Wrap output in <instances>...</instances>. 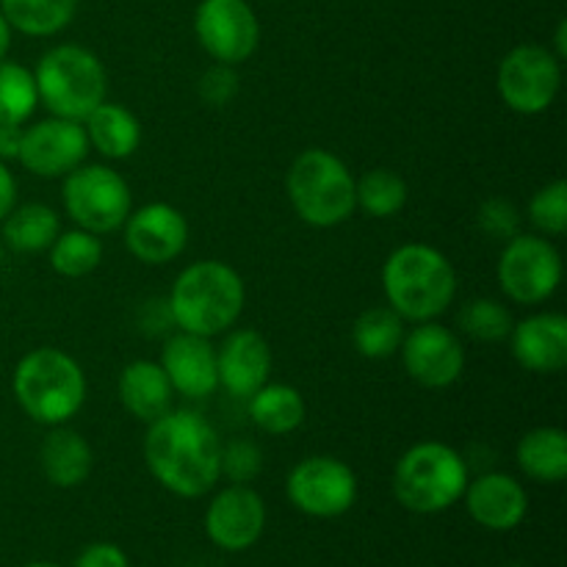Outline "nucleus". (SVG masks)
Returning a JSON list of instances; mask_svg holds the SVG:
<instances>
[{
	"instance_id": "nucleus-1",
	"label": "nucleus",
	"mask_w": 567,
	"mask_h": 567,
	"mask_svg": "<svg viewBox=\"0 0 567 567\" xmlns=\"http://www.w3.org/2000/svg\"><path fill=\"white\" fill-rule=\"evenodd\" d=\"M221 441L208 419L175 410L150 421L144 460L161 487L181 498H199L221 480Z\"/></svg>"
},
{
	"instance_id": "nucleus-2",
	"label": "nucleus",
	"mask_w": 567,
	"mask_h": 567,
	"mask_svg": "<svg viewBox=\"0 0 567 567\" xmlns=\"http://www.w3.org/2000/svg\"><path fill=\"white\" fill-rule=\"evenodd\" d=\"M388 305L404 321H435L457 297V271L441 249L404 244L382 266Z\"/></svg>"
},
{
	"instance_id": "nucleus-3",
	"label": "nucleus",
	"mask_w": 567,
	"mask_h": 567,
	"mask_svg": "<svg viewBox=\"0 0 567 567\" xmlns=\"http://www.w3.org/2000/svg\"><path fill=\"white\" fill-rule=\"evenodd\" d=\"M247 291L233 266L197 260L177 275L169 293V316L183 332L214 338L230 330L241 316Z\"/></svg>"
},
{
	"instance_id": "nucleus-4",
	"label": "nucleus",
	"mask_w": 567,
	"mask_h": 567,
	"mask_svg": "<svg viewBox=\"0 0 567 567\" xmlns=\"http://www.w3.org/2000/svg\"><path fill=\"white\" fill-rule=\"evenodd\" d=\"M22 413L44 426L75 419L86 402V377L75 358L53 347H39L17 363L11 377Z\"/></svg>"
},
{
	"instance_id": "nucleus-5",
	"label": "nucleus",
	"mask_w": 567,
	"mask_h": 567,
	"mask_svg": "<svg viewBox=\"0 0 567 567\" xmlns=\"http://www.w3.org/2000/svg\"><path fill=\"white\" fill-rule=\"evenodd\" d=\"M468 465L452 446L415 443L393 471V496L415 515H437L454 507L468 487Z\"/></svg>"
},
{
	"instance_id": "nucleus-6",
	"label": "nucleus",
	"mask_w": 567,
	"mask_h": 567,
	"mask_svg": "<svg viewBox=\"0 0 567 567\" xmlns=\"http://www.w3.org/2000/svg\"><path fill=\"white\" fill-rule=\"evenodd\" d=\"M39 103L61 120L83 122L100 103H105V66L92 50L81 44H59L39 59L37 72Z\"/></svg>"
},
{
	"instance_id": "nucleus-7",
	"label": "nucleus",
	"mask_w": 567,
	"mask_h": 567,
	"mask_svg": "<svg viewBox=\"0 0 567 567\" xmlns=\"http://www.w3.org/2000/svg\"><path fill=\"white\" fill-rule=\"evenodd\" d=\"M288 199L310 227H338L354 214V177L330 150L310 147L293 158L286 177Z\"/></svg>"
},
{
	"instance_id": "nucleus-8",
	"label": "nucleus",
	"mask_w": 567,
	"mask_h": 567,
	"mask_svg": "<svg viewBox=\"0 0 567 567\" xmlns=\"http://www.w3.org/2000/svg\"><path fill=\"white\" fill-rule=\"evenodd\" d=\"M64 208L81 230L103 236L120 230L131 216V188L111 166H78L64 181Z\"/></svg>"
},
{
	"instance_id": "nucleus-9",
	"label": "nucleus",
	"mask_w": 567,
	"mask_h": 567,
	"mask_svg": "<svg viewBox=\"0 0 567 567\" xmlns=\"http://www.w3.org/2000/svg\"><path fill=\"white\" fill-rule=\"evenodd\" d=\"M496 83L515 114H543L563 86V61L543 44H518L498 64Z\"/></svg>"
},
{
	"instance_id": "nucleus-10",
	"label": "nucleus",
	"mask_w": 567,
	"mask_h": 567,
	"mask_svg": "<svg viewBox=\"0 0 567 567\" xmlns=\"http://www.w3.org/2000/svg\"><path fill=\"white\" fill-rule=\"evenodd\" d=\"M498 282L513 302L540 305L551 299L563 282V258L548 238L518 233L504 244Z\"/></svg>"
},
{
	"instance_id": "nucleus-11",
	"label": "nucleus",
	"mask_w": 567,
	"mask_h": 567,
	"mask_svg": "<svg viewBox=\"0 0 567 567\" xmlns=\"http://www.w3.org/2000/svg\"><path fill=\"white\" fill-rule=\"evenodd\" d=\"M286 493L310 518H341L358 502V476L336 457H308L291 468Z\"/></svg>"
},
{
	"instance_id": "nucleus-12",
	"label": "nucleus",
	"mask_w": 567,
	"mask_h": 567,
	"mask_svg": "<svg viewBox=\"0 0 567 567\" xmlns=\"http://www.w3.org/2000/svg\"><path fill=\"white\" fill-rule=\"evenodd\" d=\"M199 44L216 64L238 66L258 50L260 25L247 0H203L194 14Z\"/></svg>"
},
{
	"instance_id": "nucleus-13",
	"label": "nucleus",
	"mask_w": 567,
	"mask_h": 567,
	"mask_svg": "<svg viewBox=\"0 0 567 567\" xmlns=\"http://www.w3.org/2000/svg\"><path fill=\"white\" fill-rule=\"evenodd\" d=\"M399 352L410 380L430 391L454 385L465 369V349L460 338L435 321H421L413 332H404Z\"/></svg>"
},
{
	"instance_id": "nucleus-14",
	"label": "nucleus",
	"mask_w": 567,
	"mask_h": 567,
	"mask_svg": "<svg viewBox=\"0 0 567 567\" xmlns=\"http://www.w3.org/2000/svg\"><path fill=\"white\" fill-rule=\"evenodd\" d=\"M86 155L89 138L81 122L50 116L37 125L22 127L17 161L37 177H66L86 161Z\"/></svg>"
},
{
	"instance_id": "nucleus-15",
	"label": "nucleus",
	"mask_w": 567,
	"mask_h": 567,
	"mask_svg": "<svg viewBox=\"0 0 567 567\" xmlns=\"http://www.w3.org/2000/svg\"><path fill=\"white\" fill-rule=\"evenodd\" d=\"M266 529V504L249 485H230L210 498L205 535L221 551H247Z\"/></svg>"
},
{
	"instance_id": "nucleus-16",
	"label": "nucleus",
	"mask_w": 567,
	"mask_h": 567,
	"mask_svg": "<svg viewBox=\"0 0 567 567\" xmlns=\"http://www.w3.org/2000/svg\"><path fill=\"white\" fill-rule=\"evenodd\" d=\"M125 247L147 266L175 260L188 244V221L175 205L150 203L125 219Z\"/></svg>"
},
{
	"instance_id": "nucleus-17",
	"label": "nucleus",
	"mask_w": 567,
	"mask_h": 567,
	"mask_svg": "<svg viewBox=\"0 0 567 567\" xmlns=\"http://www.w3.org/2000/svg\"><path fill=\"white\" fill-rule=\"evenodd\" d=\"M161 369H164L172 391L188 399H205L219 388L216 349L210 347L208 338L194 336V332L181 330L164 343Z\"/></svg>"
},
{
	"instance_id": "nucleus-18",
	"label": "nucleus",
	"mask_w": 567,
	"mask_h": 567,
	"mask_svg": "<svg viewBox=\"0 0 567 567\" xmlns=\"http://www.w3.org/2000/svg\"><path fill=\"white\" fill-rule=\"evenodd\" d=\"M216 374H219V385L230 396H252L258 388L269 382L271 374V349L266 338L255 330H236L227 336V341L216 352Z\"/></svg>"
},
{
	"instance_id": "nucleus-19",
	"label": "nucleus",
	"mask_w": 567,
	"mask_h": 567,
	"mask_svg": "<svg viewBox=\"0 0 567 567\" xmlns=\"http://www.w3.org/2000/svg\"><path fill=\"white\" fill-rule=\"evenodd\" d=\"M463 498L471 518L491 532L515 529L529 513V496L524 485L509 474H485L468 482Z\"/></svg>"
},
{
	"instance_id": "nucleus-20",
	"label": "nucleus",
	"mask_w": 567,
	"mask_h": 567,
	"mask_svg": "<svg viewBox=\"0 0 567 567\" xmlns=\"http://www.w3.org/2000/svg\"><path fill=\"white\" fill-rule=\"evenodd\" d=\"M513 358L532 374H557L567 365V319L537 313L513 324Z\"/></svg>"
},
{
	"instance_id": "nucleus-21",
	"label": "nucleus",
	"mask_w": 567,
	"mask_h": 567,
	"mask_svg": "<svg viewBox=\"0 0 567 567\" xmlns=\"http://www.w3.org/2000/svg\"><path fill=\"white\" fill-rule=\"evenodd\" d=\"M39 463H42V471L50 485L70 491V487L83 485L89 480L94 454L81 432L66 430V426L59 424L44 435Z\"/></svg>"
},
{
	"instance_id": "nucleus-22",
	"label": "nucleus",
	"mask_w": 567,
	"mask_h": 567,
	"mask_svg": "<svg viewBox=\"0 0 567 567\" xmlns=\"http://www.w3.org/2000/svg\"><path fill=\"white\" fill-rule=\"evenodd\" d=\"M120 402L125 404L133 419L144 421V424L164 415L172 404V385L161 363L136 360V363L125 365L120 374Z\"/></svg>"
},
{
	"instance_id": "nucleus-23",
	"label": "nucleus",
	"mask_w": 567,
	"mask_h": 567,
	"mask_svg": "<svg viewBox=\"0 0 567 567\" xmlns=\"http://www.w3.org/2000/svg\"><path fill=\"white\" fill-rule=\"evenodd\" d=\"M83 131H86L89 147L114 161L131 158L142 144V125L136 116L114 103H100L83 120Z\"/></svg>"
},
{
	"instance_id": "nucleus-24",
	"label": "nucleus",
	"mask_w": 567,
	"mask_h": 567,
	"mask_svg": "<svg viewBox=\"0 0 567 567\" xmlns=\"http://www.w3.org/2000/svg\"><path fill=\"white\" fill-rule=\"evenodd\" d=\"M515 460L529 480L559 485L567 476V435L559 426H537L520 437Z\"/></svg>"
},
{
	"instance_id": "nucleus-25",
	"label": "nucleus",
	"mask_w": 567,
	"mask_h": 567,
	"mask_svg": "<svg viewBox=\"0 0 567 567\" xmlns=\"http://www.w3.org/2000/svg\"><path fill=\"white\" fill-rule=\"evenodd\" d=\"M305 413V399L302 393L286 382H266L264 388L249 396V415H252L255 426L269 435H291L302 426Z\"/></svg>"
},
{
	"instance_id": "nucleus-26",
	"label": "nucleus",
	"mask_w": 567,
	"mask_h": 567,
	"mask_svg": "<svg viewBox=\"0 0 567 567\" xmlns=\"http://www.w3.org/2000/svg\"><path fill=\"white\" fill-rule=\"evenodd\" d=\"M61 221L50 205L28 203L11 210L3 219V241L9 244L14 252H42L50 249V244L59 238Z\"/></svg>"
},
{
	"instance_id": "nucleus-27",
	"label": "nucleus",
	"mask_w": 567,
	"mask_h": 567,
	"mask_svg": "<svg viewBox=\"0 0 567 567\" xmlns=\"http://www.w3.org/2000/svg\"><path fill=\"white\" fill-rule=\"evenodd\" d=\"M78 0H0V14L25 37H53L72 22Z\"/></svg>"
},
{
	"instance_id": "nucleus-28",
	"label": "nucleus",
	"mask_w": 567,
	"mask_h": 567,
	"mask_svg": "<svg viewBox=\"0 0 567 567\" xmlns=\"http://www.w3.org/2000/svg\"><path fill=\"white\" fill-rule=\"evenodd\" d=\"M352 341L358 354L369 360H385L399 352L404 341V319L396 310L388 308H369L358 316L352 327Z\"/></svg>"
},
{
	"instance_id": "nucleus-29",
	"label": "nucleus",
	"mask_w": 567,
	"mask_h": 567,
	"mask_svg": "<svg viewBox=\"0 0 567 567\" xmlns=\"http://www.w3.org/2000/svg\"><path fill=\"white\" fill-rule=\"evenodd\" d=\"M408 183L391 169H371L354 181V203L374 219L396 216L408 205Z\"/></svg>"
},
{
	"instance_id": "nucleus-30",
	"label": "nucleus",
	"mask_w": 567,
	"mask_h": 567,
	"mask_svg": "<svg viewBox=\"0 0 567 567\" xmlns=\"http://www.w3.org/2000/svg\"><path fill=\"white\" fill-rule=\"evenodd\" d=\"M37 103L33 72L14 61H0V125H25Z\"/></svg>"
},
{
	"instance_id": "nucleus-31",
	"label": "nucleus",
	"mask_w": 567,
	"mask_h": 567,
	"mask_svg": "<svg viewBox=\"0 0 567 567\" xmlns=\"http://www.w3.org/2000/svg\"><path fill=\"white\" fill-rule=\"evenodd\" d=\"M103 260V244L94 233L89 230H70L59 233L53 244H50V266L59 271L61 277H86Z\"/></svg>"
},
{
	"instance_id": "nucleus-32",
	"label": "nucleus",
	"mask_w": 567,
	"mask_h": 567,
	"mask_svg": "<svg viewBox=\"0 0 567 567\" xmlns=\"http://www.w3.org/2000/svg\"><path fill=\"white\" fill-rule=\"evenodd\" d=\"M457 324L465 336L482 343H498L513 332V316L496 299H471L460 308Z\"/></svg>"
},
{
	"instance_id": "nucleus-33",
	"label": "nucleus",
	"mask_w": 567,
	"mask_h": 567,
	"mask_svg": "<svg viewBox=\"0 0 567 567\" xmlns=\"http://www.w3.org/2000/svg\"><path fill=\"white\" fill-rule=\"evenodd\" d=\"M529 221L546 236H563L567 230V183L554 181L543 186L529 203Z\"/></svg>"
},
{
	"instance_id": "nucleus-34",
	"label": "nucleus",
	"mask_w": 567,
	"mask_h": 567,
	"mask_svg": "<svg viewBox=\"0 0 567 567\" xmlns=\"http://www.w3.org/2000/svg\"><path fill=\"white\" fill-rule=\"evenodd\" d=\"M219 468L233 485H249L264 468V454L252 441H230L221 446Z\"/></svg>"
},
{
	"instance_id": "nucleus-35",
	"label": "nucleus",
	"mask_w": 567,
	"mask_h": 567,
	"mask_svg": "<svg viewBox=\"0 0 567 567\" xmlns=\"http://www.w3.org/2000/svg\"><path fill=\"white\" fill-rule=\"evenodd\" d=\"M476 221H480L482 233H487L491 238H498V241H509L520 230L518 208L504 197H493L487 203H482Z\"/></svg>"
},
{
	"instance_id": "nucleus-36",
	"label": "nucleus",
	"mask_w": 567,
	"mask_h": 567,
	"mask_svg": "<svg viewBox=\"0 0 567 567\" xmlns=\"http://www.w3.org/2000/svg\"><path fill=\"white\" fill-rule=\"evenodd\" d=\"M236 94H238V75L236 70L227 64L210 66V70L203 75V81H199V97H203L208 105H214V109L227 105Z\"/></svg>"
},
{
	"instance_id": "nucleus-37",
	"label": "nucleus",
	"mask_w": 567,
	"mask_h": 567,
	"mask_svg": "<svg viewBox=\"0 0 567 567\" xmlns=\"http://www.w3.org/2000/svg\"><path fill=\"white\" fill-rule=\"evenodd\" d=\"M75 567H131L125 551L114 543H92L78 554Z\"/></svg>"
},
{
	"instance_id": "nucleus-38",
	"label": "nucleus",
	"mask_w": 567,
	"mask_h": 567,
	"mask_svg": "<svg viewBox=\"0 0 567 567\" xmlns=\"http://www.w3.org/2000/svg\"><path fill=\"white\" fill-rule=\"evenodd\" d=\"M17 205V181L9 172L6 161H0V221L14 210Z\"/></svg>"
},
{
	"instance_id": "nucleus-39",
	"label": "nucleus",
	"mask_w": 567,
	"mask_h": 567,
	"mask_svg": "<svg viewBox=\"0 0 567 567\" xmlns=\"http://www.w3.org/2000/svg\"><path fill=\"white\" fill-rule=\"evenodd\" d=\"M22 144V125H0V161H17Z\"/></svg>"
},
{
	"instance_id": "nucleus-40",
	"label": "nucleus",
	"mask_w": 567,
	"mask_h": 567,
	"mask_svg": "<svg viewBox=\"0 0 567 567\" xmlns=\"http://www.w3.org/2000/svg\"><path fill=\"white\" fill-rule=\"evenodd\" d=\"M554 42H557V59L563 61V59H567V20H559V25H557V37H554Z\"/></svg>"
},
{
	"instance_id": "nucleus-41",
	"label": "nucleus",
	"mask_w": 567,
	"mask_h": 567,
	"mask_svg": "<svg viewBox=\"0 0 567 567\" xmlns=\"http://www.w3.org/2000/svg\"><path fill=\"white\" fill-rule=\"evenodd\" d=\"M9 48H11V25L6 22V17L0 14V61L6 59Z\"/></svg>"
},
{
	"instance_id": "nucleus-42",
	"label": "nucleus",
	"mask_w": 567,
	"mask_h": 567,
	"mask_svg": "<svg viewBox=\"0 0 567 567\" xmlns=\"http://www.w3.org/2000/svg\"><path fill=\"white\" fill-rule=\"evenodd\" d=\"M25 567H59V565H50V563H33V565H25Z\"/></svg>"
},
{
	"instance_id": "nucleus-43",
	"label": "nucleus",
	"mask_w": 567,
	"mask_h": 567,
	"mask_svg": "<svg viewBox=\"0 0 567 567\" xmlns=\"http://www.w3.org/2000/svg\"><path fill=\"white\" fill-rule=\"evenodd\" d=\"M0 260H3V241H0Z\"/></svg>"
}]
</instances>
